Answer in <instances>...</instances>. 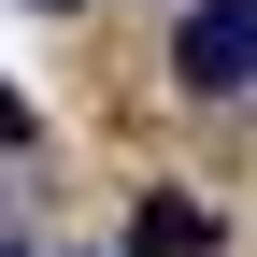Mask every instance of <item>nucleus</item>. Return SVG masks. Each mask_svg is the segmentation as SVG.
<instances>
[{
    "mask_svg": "<svg viewBox=\"0 0 257 257\" xmlns=\"http://www.w3.org/2000/svg\"><path fill=\"white\" fill-rule=\"evenodd\" d=\"M172 86L243 100V86H257V0H186V29H172Z\"/></svg>",
    "mask_w": 257,
    "mask_h": 257,
    "instance_id": "obj_1",
    "label": "nucleus"
},
{
    "mask_svg": "<svg viewBox=\"0 0 257 257\" xmlns=\"http://www.w3.org/2000/svg\"><path fill=\"white\" fill-rule=\"evenodd\" d=\"M128 257H214V214H200V200H172V186H157V200L128 214Z\"/></svg>",
    "mask_w": 257,
    "mask_h": 257,
    "instance_id": "obj_2",
    "label": "nucleus"
},
{
    "mask_svg": "<svg viewBox=\"0 0 257 257\" xmlns=\"http://www.w3.org/2000/svg\"><path fill=\"white\" fill-rule=\"evenodd\" d=\"M15 143H29V100H15V86H0V157H15Z\"/></svg>",
    "mask_w": 257,
    "mask_h": 257,
    "instance_id": "obj_3",
    "label": "nucleus"
},
{
    "mask_svg": "<svg viewBox=\"0 0 257 257\" xmlns=\"http://www.w3.org/2000/svg\"><path fill=\"white\" fill-rule=\"evenodd\" d=\"M29 15H72V0H29Z\"/></svg>",
    "mask_w": 257,
    "mask_h": 257,
    "instance_id": "obj_4",
    "label": "nucleus"
},
{
    "mask_svg": "<svg viewBox=\"0 0 257 257\" xmlns=\"http://www.w3.org/2000/svg\"><path fill=\"white\" fill-rule=\"evenodd\" d=\"M0 257H15V243H0Z\"/></svg>",
    "mask_w": 257,
    "mask_h": 257,
    "instance_id": "obj_5",
    "label": "nucleus"
}]
</instances>
